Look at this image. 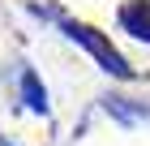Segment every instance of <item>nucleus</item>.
<instances>
[{"instance_id": "f257e3e1", "label": "nucleus", "mask_w": 150, "mask_h": 146, "mask_svg": "<svg viewBox=\"0 0 150 146\" xmlns=\"http://www.w3.org/2000/svg\"><path fill=\"white\" fill-rule=\"evenodd\" d=\"M64 34H69V39H77L81 47H90V52L99 56V65H103L107 73H116V78H133V69L125 65V56H120V52H116V47L107 43V39H99V34H94L90 26H77V22H69V26H64Z\"/></svg>"}, {"instance_id": "f03ea898", "label": "nucleus", "mask_w": 150, "mask_h": 146, "mask_svg": "<svg viewBox=\"0 0 150 146\" xmlns=\"http://www.w3.org/2000/svg\"><path fill=\"white\" fill-rule=\"evenodd\" d=\"M120 22H125L129 34H137V39H146V43H150V4H146V0L125 4V9H120Z\"/></svg>"}, {"instance_id": "7ed1b4c3", "label": "nucleus", "mask_w": 150, "mask_h": 146, "mask_svg": "<svg viewBox=\"0 0 150 146\" xmlns=\"http://www.w3.org/2000/svg\"><path fill=\"white\" fill-rule=\"evenodd\" d=\"M22 90H26V103L30 108H39V112H47V99H43V86L35 82V73H26L22 78Z\"/></svg>"}]
</instances>
